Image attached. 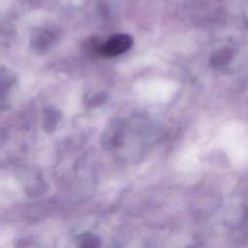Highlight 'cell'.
<instances>
[{
	"label": "cell",
	"instance_id": "obj_1",
	"mask_svg": "<svg viewBox=\"0 0 248 248\" xmlns=\"http://www.w3.org/2000/svg\"><path fill=\"white\" fill-rule=\"evenodd\" d=\"M132 38L126 34L112 36L105 44L100 46L99 52L105 57H113L127 51L132 46Z\"/></svg>",
	"mask_w": 248,
	"mask_h": 248
},
{
	"label": "cell",
	"instance_id": "obj_2",
	"mask_svg": "<svg viewBox=\"0 0 248 248\" xmlns=\"http://www.w3.org/2000/svg\"><path fill=\"white\" fill-rule=\"evenodd\" d=\"M78 245L82 247H96L100 245V239L95 234L82 233L78 236Z\"/></svg>",
	"mask_w": 248,
	"mask_h": 248
}]
</instances>
